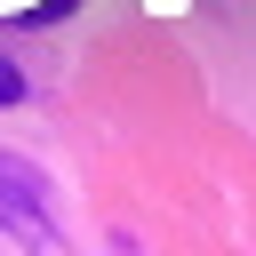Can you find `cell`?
I'll use <instances>...</instances> for the list:
<instances>
[{"label":"cell","mask_w":256,"mask_h":256,"mask_svg":"<svg viewBox=\"0 0 256 256\" xmlns=\"http://www.w3.org/2000/svg\"><path fill=\"white\" fill-rule=\"evenodd\" d=\"M0 224L16 232H48V176L16 152H0Z\"/></svg>","instance_id":"obj_1"},{"label":"cell","mask_w":256,"mask_h":256,"mask_svg":"<svg viewBox=\"0 0 256 256\" xmlns=\"http://www.w3.org/2000/svg\"><path fill=\"white\" fill-rule=\"evenodd\" d=\"M16 96H24V72H16V64H8V56H0V112H8V104H16Z\"/></svg>","instance_id":"obj_2"}]
</instances>
